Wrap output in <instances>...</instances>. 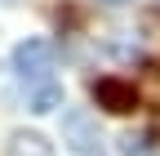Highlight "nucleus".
I'll list each match as a JSON object with an SVG mask.
<instances>
[{"label": "nucleus", "mask_w": 160, "mask_h": 156, "mask_svg": "<svg viewBox=\"0 0 160 156\" xmlns=\"http://www.w3.org/2000/svg\"><path fill=\"white\" fill-rule=\"evenodd\" d=\"M27 89H31V94H27V107H31V112H58V107L67 103V89L58 85L53 76L40 81V85H27Z\"/></svg>", "instance_id": "5"}, {"label": "nucleus", "mask_w": 160, "mask_h": 156, "mask_svg": "<svg viewBox=\"0 0 160 156\" xmlns=\"http://www.w3.org/2000/svg\"><path fill=\"white\" fill-rule=\"evenodd\" d=\"M120 152H125V156H151V152H156V134H151V129L120 134Z\"/></svg>", "instance_id": "6"}, {"label": "nucleus", "mask_w": 160, "mask_h": 156, "mask_svg": "<svg viewBox=\"0 0 160 156\" xmlns=\"http://www.w3.org/2000/svg\"><path fill=\"white\" fill-rule=\"evenodd\" d=\"M0 5H18V0H0Z\"/></svg>", "instance_id": "8"}, {"label": "nucleus", "mask_w": 160, "mask_h": 156, "mask_svg": "<svg viewBox=\"0 0 160 156\" xmlns=\"http://www.w3.org/2000/svg\"><path fill=\"white\" fill-rule=\"evenodd\" d=\"M5 156H53V143L40 129H13L5 143Z\"/></svg>", "instance_id": "4"}, {"label": "nucleus", "mask_w": 160, "mask_h": 156, "mask_svg": "<svg viewBox=\"0 0 160 156\" xmlns=\"http://www.w3.org/2000/svg\"><path fill=\"white\" fill-rule=\"evenodd\" d=\"M102 5H133V0H102Z\"/></svg>", "instance_id": "7"}, {"label": "nucleus", "mask_w": 160, "mask_h": 156, "mask_svg": "<svg viewBox=\"0 0 160 156\" xmlns=\"http://www.w3.org/2000/svg\"><path fill=\"white\" fill-rule=\"evenodd\" d=\"M62 147L76 152V156H98L102 152V129H98V121L85 107H67L62 112Z\"/></svg>", "instance_id": "2"}, {"label": "nucleus", "mask_w": 160, "mask_h": 156, "mask_svg": "<svg viewBox=\"0 0 160 156\" xmlns=\"http://www.w3.org/2000/svg\"><path fill=\"white\" fill-rule=\"evenodd\" d=\"M89 98L102 112H111V116L138 112V89H133V81H120V76H98V81H89Z\"/></svg>", "instance_id": "3"}, {"label": "nucleus", "mask_w": 160, "mask_h": 156, "mask_svg": "<svg viewBox=\"0 0 160 156\" xmlns=\"http://www.w3.org/2000/svg\"><path fill=\"white\" fill-rule=\"evenodd\" d=\"M53 67H58V45H53V40L27 36V40L13 45V71H18V81L40 85V81H49V76H53Z\"/></svg>", "instance_id": "1"}]
</instances>
